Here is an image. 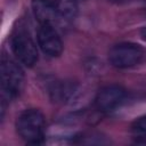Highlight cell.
Instances as JSON below:
<instances>
[{"instance_id": "277c9868", "label": "cell", "mask_w": 146, "mask_h": 146, "mask_svg": "<svg viewBox=\"0 0 146 146\" xmlns=\"http://www.w3.org/2000/svg\"><path fill=\"white\" fill-rule=\"evenodd\" d=\"M1 90L3 96L6 95L8 98L16 97L22 88L24 82V73L18 64L14 60L2 57L1 60Z\"/></svg>"}, {"instance_id": "52a82bcc", "label": "cell", "mask_w": 146, "mask_h": 146, "mask_svg": "<svg viewBox=\"0 0 146 146\" xmlns=\"http://www.w3.org/2000/svg\"><path fill=\"white\" fill-rule=\"evenodd\" d=\"M32 11L40 25H52L59 16L51 0H32Z\"/></svg>"}, {"instance_id": "9c48e42d", "label": "cell", "mask_w": 146, "mask_h": 146, "mask_svg": "<svg viewBox=\"0 0 146 146\" xmlns=\"http://www.w3.org/2000/svg\"><path fill=\"white\" fill-rule=\"evenodd\" d=\"M131 132L136 138H146V115L133 121L131 124Z\"/></svg>"}, {"instance_id": "30bf717a", "label": "cell", "mask_w": 146, "mask_h": 146, "mask_svg": "<svg viewBox=\"0 0 146 146\" xmlns=\"http://www.w3.org/2000/svg\"><path fill=\"white\" fill-rule=\"evenodd\" d=\"M140 35H141V38L146 41V27H143V29H141V31H140Z\"/></svg>"}, {"instance_id": "3957f363", "label": "cell", "mask_w": 146, "mask_h": 146, "mask_svg": "<svg viewBox=\"0 0 146 146\" xmlns=\"http://www.w3.org/2000/svg\"><path fill=\"white\" fill-rule=\"evenodd\" d=\"M145 55V50L141 46L123 42L115 44L108 52L110 63L117 68H128L139 64Z\"/></svg>"}, {"instance_id": "ba28073f", "label": "cell", "mask_w": 146, "mask_h": 146, "mask_svg": "<svg viewBox=\"0 0 146 146\" xmlns=\"http://www.w3.org/2000/svg\"><path fill=\"white\" fill-rule=\"evenodd\" d=\"M58 15L65 19H73L78 14L76 0H52Z\"/></svg>"}, {"instance_id": "5b68a950", "label": "cell", "mask_w": 146, "mask_h": 146, "mask_svg": "<svg viewBox=\"0 0 146 146\" xmlns=\"http://www.w3.org/2000/svg\"><path fill=\"white\" fill-rule=\"evenodd\" d=\"M125 98V90L120 86H107L96 96V107L104 113H111L119 108Z\"/></svg>"}, {"instance_id": "7a4b0ae2", "label": "cell", "mask_w": 146, "mask_h": 146, "mask_svg": "<svg viewBox=\"0 0 146 146\" xmlns=\"http://www.w3.org/2000/svg\"><path fill=\"white\" fill-rule=\"evenodd\" d=\"M11 49L18 60L27 67H32L38 62L36 46L24 26L15 29L11 36Z\"/></svg>"}, {"instance_id": "8992f818", "label": "cell", "mask_w": 146, "mask_h": 146, "mask_svg": "<svg viewBox=\"0 0 146 146\" xmlns=\"http://www.w3.org/2000/svg\"><path fill=\"white\" fill-rule=\"evenodd\" d=\"M38 43L41 50L50 57H58L63 52V42L52 25L40 26L38 31Z\"/></svg>"}, {"instance_id": "6da1fadb", "label": "cell", "mask_w": 146, "mask_h": 146, "mask_svg": "<svg viewBox=\"0 0 146 146\" xmlns=\"http://www.w3.org/2000/svg\"><path fill=\"white\" fill-rule=\"evenodd\" d=\"M16 129L22 139L30 144H40L43 140L46 121L43 114L35 108L24 111L17 119Z\"/></svg>"}]
</instances>
